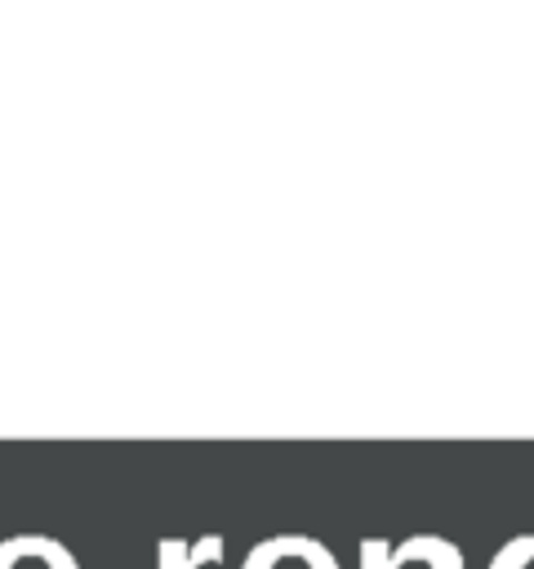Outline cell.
Instances as JSON below:
<instances>
[{
	"mask_svg": "<svg viewBox=\"0 0 534 569\" xmlns=\"http://www.w3.org/2000/svg\"><path fill=\"white\" fill-rule=\"evenodd\" d=\"M490 569H534V533H521L512 542H503L490 560Z\"/></svg>",
	"mask_w": 534,
	"mask_h": 569,
	"instance_id": "cell-4",
	"label": "cell"
},
{
	"mask_svg": "<svg viewBox=\"0 0 534 569\" xmlns=\"http://www.w3.org/2000/svg\"><path fill=\"white\" fill-rule=\"evenodd\" d=\"M409 560H427L432 569H463V551L441 533H414L400 547H392V569H400Z\"/></svg>",
	"mask_w": 534,
	"mask_h": 569,
	"instance_id": "cell-1",
	"label": "cell"
},
{
	"mask_svg": "<svg viewBox=\"0 0 534 569\" xmlns=\"http://www.w3.org/2000/svg\"><path fill=\"white\" fill-rule=\"evenodd\" d=\"M360 569H392V542L387 538L360 542Z\"/></svg>",
	"mask_w": 534,
	"mask_h": 569,
	"instance_id": "cell-5",
	"label": "cell"
},
{
	"mask_svg": "<svg viewBox=\"0 0 534 569\" xmlns=\"http://www.w3.org/2000/svg\"><path fill=\"white\" fill-rule=\"evenodd\" d=\"M0 569H13V547H9V538L0 542ZM58 569H76V560H62Z\"/></svg>",
	"mask_w": 534,
	"mask_h": 569,
	"instance_id": "cell-6",
	"label": "cell"
},
{
	"mask_svg": "<svg viewBox=\"0 0 534 569\" xmlns=\"http://www.w3.org/2000/svg\"><path fill=\"white\" fill-rule=\"evenodd\" d=\"M280 551H285V533H280V538H267V542H258V547L245 556V565H240V569H271V565L280 560ZM312 569H338L334 551H325V556H320Z\"/></svg>",
	"mask_w": 534,
	"mask_h": 569,
	"instance_id": "cell-3",
	"label": "cell"
},
{
	"mask_svg": "<svg viewBox=\"0 0 534 569\" xmlns=\"http://www.w3.org/2000/svg\"><path fill=\"white\" fill-rule=\"evenodd\" d=\"M218 556H222L218 533H205L196 542H187V538H165L160 542V569H200L205 560H218Z\"/></svg>",
	"mask_w": 534,
	"mask_h": 569,
	"instance_id": "cell-2",
	"label": "cell"
}]
</instances>
